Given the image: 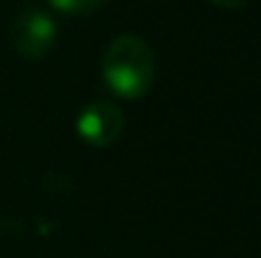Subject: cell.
Wrapping results in <instances>:
<instances>
[{
    "instance_id": "1",
    "label": "cell",
    "mask_w": 261,
    "mask_h": 258,
    "mask_svg": "<svg viewBox=\"0 0 261 258\" xmlns=\"http://www.w3.org/2000/svg\"><path fill=\"white\" fill-rule=\"evenodd\" d=\"M155 53L152 48L132 33L117 36L101 56V76L107 89L127 101L142 99L155 84Z\"/></svg>"
},
{
    "instance_id": "2",
    "label": "cell",
    "mask_w": 261,
    "mask_h": 258,
    "mask_svg": "<svg viewBox=\"0 0 261 258\" xmlns=\"http://www.w3.org/2000/svg\"><path fill=\"white\" fill-rule=\"evenodd\" d=\"M59 36V25L56 20L41 10V8H25L15 15L13 25H10V41L13 48L23 56V59H43Z\"/></svg>"
},
{
    "instance_id": "3",
    "label": "cell",
    "mask_w": 261,
    "mask_h": 258,
    "mask_svg": "<svg viewBox=\"0 0 261 258\" xmlns=\"http://www.w3.org/2000/svg\"><path fill=\"white\" fill-rule=\"evenodd\" d=\"M124 114L114 101L99 99L82 109L76 117V134L89 147H109L122 137Z\"/></svg>"
},
{
    "instance_id": "4",
    "label": "cell",
    "mask_w": 261,
    "mask_h": 258,
    "mask_svg": "<svg viewBox=\"0 0 261 258\" xmlns=\"http://www.w3.org/2000/svg\"><path fill=\"white\" fill-rule=\"evenodd\" d=\"M107 0H48V5L64 15H87L104 5Z\"/></svg>"
},
{
    "instance_id": "5",
    "label": "cell",
    "mask_w": 261,
    "mask_h": 258,
    "mask_svg": "<svg viewBox=\"0 0 261 258\" xmlns=\"http://www.w3.org/2000/svg\"><path fill=\"white\" fill-rule=\"evenodd\" d=\"M211 3L218 8H226V10H239V8H246L251 0H211Z\"/></svg>"
}]
</instances>
